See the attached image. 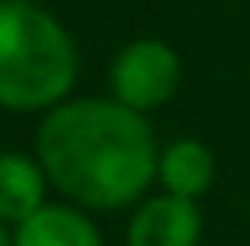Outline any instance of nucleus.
<instances>
[{"label": "nucleus", "mask_w": 250, "mask_h": 246, "mask_svg": "<svg viewBox=\"0 0 250 246\" xmlns=\"http://www.w3.org/2000/svg\"><path fill=\"white\" fill-rule=\"evenodd\" d=\"M37 159L55 192L83 210H127L156 185L160 141L116 98H65L37 127Z\"/></svg>", "instance_id": "f257e3e1"}, {"label": "nucleus", "mask_w": 250, "mask_h": 246, "mask_svg": "<svg viewBox=\"0 0 250 246\" xmlns=\"http://www.w3.org/2000/svg\"><path fill=\"white\" fill-rule=\"evenodd\" d=\"M80 47L40 0H0V109L47 113L76 87Z\"/></svg>", "instance_id": "f03ea898"}, {"label": "nucleus", "mask_w": 250, "mask_h": 246, "mask_svg": "<svg viewBox=\"0 0 250 246\" xmlns=\"http://www.w3.org/2000/svg\"><path fill=\"white\" fill-rule=\"evenodd\" d=\"M182 83V58L160 37H138L116 51L109 65V98L134 113L163 109L178 95Z\"/></svg>", "instance_id": "7ed1b4c3"}, {"label": "nucleus", "mask_w": 250, "mask_h": 246, "mask_svg": "<svg viewBox=\"0 0 250 246\" xmlns=\"http://www.w3.org/2000/svg\"><path fill=\"white\" fill-rule=\"evenodd\" d=\"M203 239V210L196 199H182L160 192L131 207L127 246H200Z\"/></svg>", "instance_id": "20e7f679"}, {"label": "nucleus", "mask_w": 250, "mask_h": 246, "mask_svg": "<svg viewBox=\"0 0 250 246\" xmlns=\"http://www.w3.org/2000/svg\"><path fill=\"white\" fill-rule=\"evenodd\" d=\"M218 177V159L207 141L200 138H174L167 145H160V159H156V185L170 196L182 199H196L207 196L214 189Z\"/></svg>", "instance_id": "39448f33"}, {"label": "nucleus", "mask_w": 250, "mask_h": 246, "mask_svg": "<svg viewBox=\"0 0 250 246\" xmlns=\"http://www.w3.org/2000/svg\"><path fill=\"white\" fill-rule=\"evenodd\" d=\"M15 246H105L98 225L76 203H44L33 217L11 228Z\"/></svg>", "instance_id": "423d86ee"}, {"label": "nucleus", "mask_w": 250, "mask_h": 246, "mask_svg": "<svg viewBox=\"0 0 250 246\" xmlns=\"http://www.w3.org/2000/svg\"><path fill=\"white\" fill-rule=\"evenodd\" d=\"M47 174L40 167L37 152L25 156L19 149H4L0 152V221L7 228L22 225L25 217H33L47 199Z\"/></svg>", "instance_id": "0eeeda50"}, {"label": "nucleus", "mask_w": 250, "mask_h": 246, "mask_svg": "<svg viewBox=\"0 0 250 246\" xmlns=\"http://www.w3.org/2000/svg\"><path fill=\"white\" fill-rule=\"evenodd\" d=\"M0 246H15L11 243V228H7L4 221H0Z\"/></svg>", "instance_id": "6e6552de"}]
</instances>
